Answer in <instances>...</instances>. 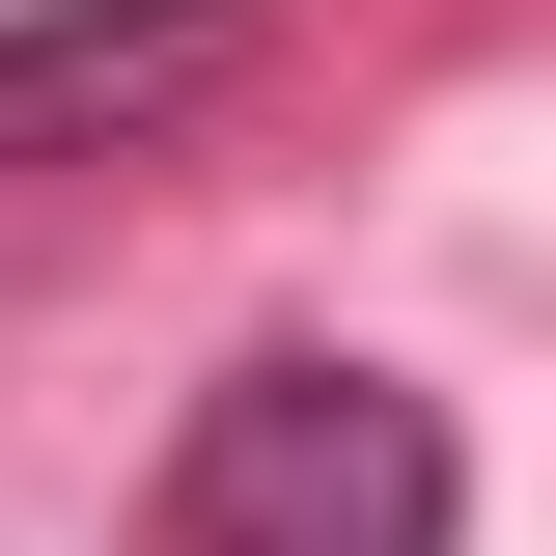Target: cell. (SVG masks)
<instances>
[{
    "mask_svg": "<svg viewBox=\"0 0 556 556\" xmlns=\"http://www.w3.org/2000/svg\"><path fill=\"white\" fill-rule=\"evenodd\" d=\"M278 56V0H0V195H56V167H139L167 112Z\"/></svg>",
    "mask_w": 556,
    "mask_h": 556,
    "instance_id": "cell-2",
    "label": "cell"
},
{
    "mask_svg": "<svg viewBox=\"0 0 556 556\" xmlns=\"http://www.w3.org/2000/svg\"><path fill=\"white\" fill-rule=\"evenodd\" d=\"M139 556H473V445H445V390H390L362 334H251L195 417H167Z\"/></svg>",
    "mask_w": 556,
    "mask_h": 556,
    "instance_id": "cell-1",
    "label": "cell"
}]
</instances>
